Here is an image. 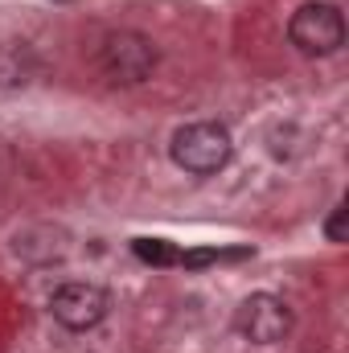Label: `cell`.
I'll return each instance as SVG.
<instances>
[{
    "label": "cell",
    "mask_w": 349,
    "mask_h": 353,
    "mask_svg": "<svg viewBox=\"0 0 349 353\" xmlns=\"http://www.w3.org/2000/svg\"><path fill=\"white\" fill-rule=\"evenodd\" d=\"M169 157H173L177 169L193 176H214L222 173L235 157V140H230V128L218 123V119H197V123H185L177 128L173 140H169Z\"/></svg>",
    "instance_id": "6da1fadb"
},
{
    "label": "cell",
    "mask_w": 349,
    "mask_h": 353,
    "mask_svg": "<svg viewBox=\"0 0 349 353\" xmlns=\"http://www.w3.org/2000/svg\"><path fill=\"white\" fill-rule=\"evenodd\" d=\"M288 41L304 58H329L346 46V17L329 0H308L288 21Z\"/></svg>",
    "instance_id": "3957f363"
},
{
    "label": "cell",
    "mask_w": 349,
    "mask_h": 353,
    "mask_svg": "<svg viewBox=\"0 0 349 353\" xmlns=\"http://www.w3.org/2000/svg\"><path fill=\"white\" fill-rule=\"evenodd\" d=\"M107 308H111V296H107L99 283H87V279H70V283H62V288L50 296L54 321H58L62 329H70V333L94 329V325L107 316Z\"/></svg>",
    "instance_id": "277c9868"
},
{
    "label": "cell",
    "mask_w": 349,
    "mask_h": 353,
    "mask_svg": "<svg viewBox=\"0 0 349 353\" xmlns=\"http://www.w3.org/2000/svg\"><path fill=\"white\" fill-rule=\"evenodd\" d=\"M325 239H329V243H346V239H349L346 205H337V210H333V214H329V222H325Z\"/></svg>",
    "instance_id": "9c48e42d"
},
{
    "label": "cell",
    "mask_w": 349,
    "mask_h": 353,
    "mask_svg": "<svg viewBox=\"0 0 349 353\" xmlns=\"http://www.w3.org/2000/svg\"><path fill=\"white\" fill-rule=\"evenodd\" d=\"M33 79V54L25 46H0V87H25Z\"/></svg>",
    "instance_id": "8992f818"
},
{
    "label": "cell",
    "mask_w": 349,
    "mask_h": 353,
    "mask_svg": "<svg viewBox=\"0 0 349 353\" xmlns=\"http://www.w3.org/2000/svg\"><path fill=\"white\" fill-rule=\"evenodd\" d=\"M132 251H136V259H144V263H152V267H173L181 259V251L169 239H136Z\"/></svg>",
    "instance_id": "52a82bcc"
},
{
    "label": "cell",
    "mask_w": 349,
    "mask_h": 353,
    "mask_svg": "<svg viewBox=\"0 0 349 353\" xmlns=\"http://www.w3.org/2000/svg\"><path fill=\"white\" fill-rule=\"evenodd\" d=\"M226 259H247V251H181L177 267H189V271H197V267L226 263Z\"/></svg>",
    "instance_id": "ba28073f"
},
{
    "label": "cell",
    "mask_w": 349,
    "mask_h": 353,
    "mask_svg": "<svg viewBox=\"0 0 349 353\" xmlns=\"http://www.w3.org/2000/svg\"><path fill=\"white\" fill-rule=\"evenodd\" d=\"M235 329L255 345H275L292 333V308L271 292H255L235 308Z\"/></svg>",
    "instance_id": "5b68a950"
},
{
    "label": "cell",
    "mask_w": 349,
    "mask_h": 353,
    "mask_svg": "<svg viewBox=\"0 0 349 353\" xmlns=\"http://www.w3.org/2000/svg\"><path fill=\"white\" fill-rule=\"evenodd\" d=\"M161 54H157V41L144 37V33H132V29H119L111 33L103 46H99V74L111 83V87H140L144 79H152Z\"/></svg>",
    "instance_id": "7a4b0ae2"
}]
</instances>
